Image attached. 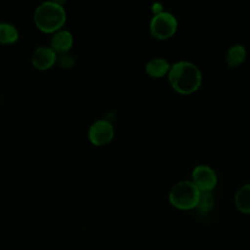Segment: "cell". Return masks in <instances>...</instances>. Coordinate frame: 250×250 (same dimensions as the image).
<instances>
[{"mask_svg":"<svg viewBox=\"0 0 250 250\" xmlns=\"http://www.w3.org/2000/svg\"><path fill=\"white\" fill-rule=\"evenodd\" d=\"M246 58V48L242 44H234L228 48L225 53V61L229 66H237Z\"/></svg>","mask_w":250,"mask_h":250,"instance_id":"10","label":"cell"},{"mask_svg":"<svg viewBox=\"0 0 250 250\" xmlns=\"http://www.w3.org/2000/svg\"><path fill=\"white\" fill-rule=\"evenodd\" d=\"M200 190L192 181L182 180L177 182L170 189L168 197L173 206L182 210L195 208Z\"/></svg>","mask_w":250,"mask_h":250,"instance_id":"3","label":"cell"},{"mask_svg":"<svg viewBox=\"0 0 250 250\" xmlns=\"http://www.w3.org/2000/svg\"><path fill=\"white\" fill-rule=\"evenodd\" d=\"M114 136L113 125L107 119H98L93 122L88 130L90 142L96 146H104L109 143Z\"/></svg>","mask_w":250,"mask_h":250,"instance_id":"6","label":"cell"},{"mask_svg":"<svg viewBox=\"0 0 250 250\" xmlns=\"http://www.w3.org/2000/svg\"><path fill=\"white\" fill-rule=\"evenodd\" d=\"M171 64L163 57H153L146 63V71L153 76L160 77L168 73Z\"/></svg>","mask_w":250,"mask_h":250,"instance_id":"9","label":"cell"},{"mask_svg":"<svg viewBox=\"0 0 250 250\" xmlns=\"http://www.w3.org/2000/svg\"><path fill=\"white\" fill-rule=\"evenodd\" d=\"M56 63L64 69H68L73 67V65L75 64V59L72 55H70L69 53H65V54H60L57 55V60H56Z\"/></svg>","mask_w":250,"mask_h":250,"instance_id":"14","label":"cell"},{"mask_svg":"<svg viewBox=\"0 0 250 250\" xmlns=\"http://www.w3.org/2000/svg\"><path fill=\"white\" fill-rule=\"evenodd\" d=\"M214 196L211 191H200L195 208L202 214H206L214 206Z\"/></svg>","mask_w":250,"mask_h":250,"instance_id":"13","label":"cell"},{"mask_svg":"<svg viewBox=\"0 0 250 250\" xmlns=\"http://www.w3.org/2000/svg\"><path fill=\"white\" fill-rule=\"evenodd\" d=\"M191 177L192 183L200 191H211L218 180L216 171L207 164L196 165L191 172Z\"/></svg>","mask_w":250,"mask_h":250,"instance_id":"5","label":"cell"},{"mask_svg":"<svg viewBox=\"0 0 250 250\" xmlns=\"http://www.w3.org/2000/svg\"><path fill=\"white\" fill-rule=\"evenodd\" d=\"M57 60V54L50 46L37 47L31 57L33 66L39 70H47L51 68Z\"/></svg>","mask_w":250,"mask_h":250,"instance_id":"7","label":"cell"},{"mask_svg":"<svg viewBox=\"0 0 250 250\" xmlns=\"http://www.w3.org/2000/svg\"><path fill=\"white\" fill-rule=\"evenodd\" d=\"M168 80L179 93L189 94L196 91L201 85L202 74L194 62L183 60L171 64Z\"/></svg>","mask_w":250,"mask_h":250,"instance_id":"1","label":"cell"},{"mask_svg":"<svg viewBox=\"0 0 250 250\" xmlns=\"http://www.w3.org/2000/svg\"><path fill=\"white\" fill-rule=\"evenodd\" d=\"M177 26L176 16L165 10L155 13L149 21L150 33L158 39H166L172 36L177 30Z\"/></svg>","mask_w":250,"mask_h":250,"instance_id":"4","label":"cell"},{"mask_svg":"<svg viewBox=\"0 0 250 250\" xmlns=\"http://www.w3.org/2000/svg\"><path fill=\"white\" fill-rule=\"evenodd\" d=\"M152 10L154 11V14L155 13H158L160 11H162V4L160 2H155L152 4Z\"/></svg>","mask_w":250,"mask_h":250,"instance_id":"15","label":"cell"},{"mask_svg":"<svg viewBox=\"0 0 250 250\" xmlns=\"http://www.w3.org/2000/svg\"><path fill=\"white\" fill-rule=\"evenodd\" d=\"M33 20L40 31L55 33L62 29L66 21V12L61 2L44 1L35 8Z\"/></svg>","mask_w":250,"mask_h":250,"instance_id":"2","label":"cell"},{"mask_svg":"<svg viewBox=\"0 0 250 250\" xmlns=\"http://www.w3.org/2000/svg\"><path fill=\"white\" fill-rule=\"evenodd\" d=\"M18 28L10 22L1 21L0 22V43L4 45L13 44L19 39Z\"/></svg>","mask_w":250,"mask_h":250,"instance_id":"12","label":"cell"},{"mask_svg":"<svg viewBox=\"0 0 250 250\" xmlns=\"http://www.w3.org/2000/svg\"><path fill=\"white\" fill-rule=\"evenodd\" d=\"M234 203L240 212L250 213V183L242 185L237 189L234 195Z\"/></svg>","mask_w":250,"mask_h":250,"instance_id":"11","label":"cell"},{"mask_svg":"<svg viewBox=\"0 0 250 250\" xmlns=\"http://www.w3.org/2000/svg\"><path fill=\"white\" fill-rule=\"evenodd\" d=\"M73 45V36L70 31L66 29H61L53 33L50 47L55 51L57 55L68 53Z\"/></svg>","mask_w":250,"mask_h":250,"instance_id":"8","label":"cell"}]
</instances>
